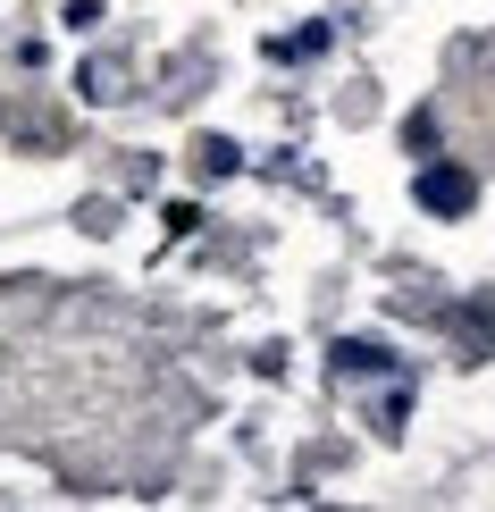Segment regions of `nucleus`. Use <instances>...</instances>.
Returning a JSON list of instances; mask_svg holds the SVG:
<instances>
[{"mask_svg":"<svg viewBox=\"0 0 495 512\" xmlns=\"http://www.w3.org/2000/svg\"><path fill=\"white\" fill-rule=\"evenodd\" d=\"M76 84H84V101H118V93H126V68H118V59H93Z\"/></svg>","mask_w":495,"mask_h":512,"instance_id":"nucleus-3","label":"nucleus"},{"mask_svg":"<svg viewBox=\"0 0 495 512\" xmlns=\"http://www.w3.org/2000/svg\"><path fill=\"white\" fill-rule=\"evenodd\" d=\"M76 219H84V227H93V236H110V227H118V202H84V210H76Z\"/></svg>","mask_w":495,"mask_h":512,"instance_id":"nucleus-5","label":"nucleus"},{"mask_svg":"<svg viewBox=\"0 0 495 512\" xmlns=\"http://www.w3.org/2000/svg\"><path fill=\"white\" fill-rule=\"evenodd\" d=\"M227 168H235V143L210 135V143H202V177H227Z\"/></svg>","mask_w":495,"mask_h":512,"instance_id":"nucleus-4","label":"nucleus"},{"mask_svg":"<svg viewBox=\"0 0 495 512\" xmlns=\"http://www.w3.org/2000/svg\"><path fill=\"white\" fill-rule=\"evenodd\" d=\"M336 370L370 378V370H386V345H370V336H344V345H336Z\"/></svg>","mask_w":495,"mask_h":512,"instance_id":"nucleus-2","label":"nucleus"},{"mask_svg":"<svg viewBox=\"0 0 495 512\" xmlns=\"http://www.w3.org/2000/svg\"><path fill=\"white\" fill-rule=\"evenodd\" d=\"M479 202V185L462 177V168H420V210H437V219H454V210Z\"/></svg>","mask_w":495,"mask_h":512,"instance_id":"nucleus-1","label":"nucleus"}]
</instances>
